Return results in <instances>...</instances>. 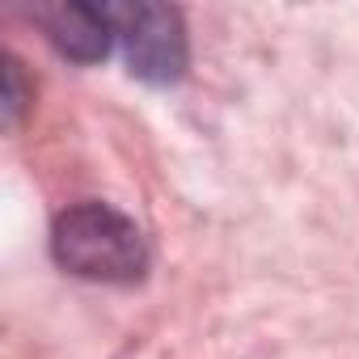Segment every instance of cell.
Here are the masks:
<instances>
[{
    "instance_id": "cell-1",
    "label": "cell",
    "mask_w": 359,
    "mask_h": 359,
    "mask_svg": "<svg viewBox=\"0 0 359 359\" xmlns=\"http://www.w3.org/2000/svg\"><path fill=\"white\" fill-rule=\"evenodd\" d=\"M51 258L89 283H140L148 271V241L118 208L76 203L51 224Z\"/></svg>"
},
{
    "instance_id": "cell-2",
    "label": "cell",
    "mask_w": 359,
    "mask_h": 359,
    "mask_svg": "<svg viewBox=\"0 0 359 359\" xmlns=\"http://www.w3.org/2000/svg\"><path fill=\"white\" fill-rule=\"evenodd\" d=\"M114 39L127 55L131 76L148 85H173L182 81L191 47H187V26L182 13L169 5H110Z\"/></svg>"
},
{
    "instance_id": "cell-3",
    "label": "cell",
    "mask_w": 359,
    "mask_h": 359,
    "mask_svg": "<svg viewBox=\"0 0 359 359\" xmlns=\"http://www.w3.org/2000/svg\"><path fill=\"white\" fill-rule=\"evenodd\" d=\"M34 22L43 26V34L51 39V47L60 55L76 60V64H97L118 43L110 9H93V5H43V9H34Z\"/></svg>"
},
{
    "instance_id": "cell-4",
    "label": "cell",
    "mask_w": 359,
    "mask_h": 359,
    "mask_svg": "<svg viewBox=\"0 0 359 359\" xmlns=\"http://www.w3.org/2000/svg\"><path fill=\"white\" fill-rule=\"evenodd\" d=\"M26 110V89H22V64L9 55L5 60V123L13 127Z\"/></svg>"
}]
</instances>
